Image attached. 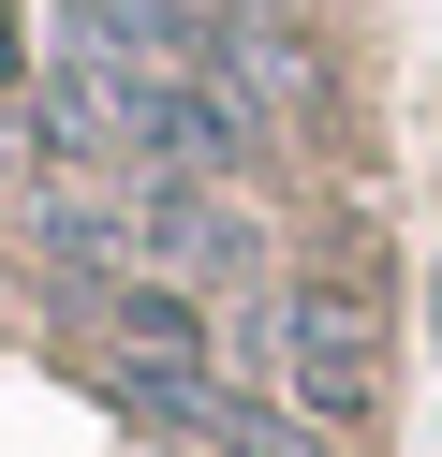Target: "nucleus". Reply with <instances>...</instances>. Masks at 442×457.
<instances>
[{
    "label": "nucleus",
    "instance_id": "obj_5",
    "mask_svg": "<svg viewBox=\"0 0 442 457\" xmlns=\"http://www.w3.org/2000/svg\"><path fill=\"white\" fill-rule=\"evenodd\" d=\"M221 15H295V0H221Z\"/></svg>",
    "mask_w": 442,
    "mask_h": 457
},
{
    "label": "nucleus",
    "instance_id": "obj_1",
    "mask_svg": "<svg viewBox=\"0 0 442 457\" xmlns=\"http://www.w3.org/2000/svg\"><path fill=\"white\" fill-rule=\"evenodd\" d=\"M236 354L310 428H369L383 413V310L354 295V280H265V295L236 310Z\"/></svg>",
    "mask_w": 442,
    "mask_h": 457
},
{
    "label": "nucleus",
    "instance_id": "obj_3",
    "mask_svg": "<svg viewBox=\"0 0 442 457\" xmlns=\"http://www.w3.org/2000/svg\"><path fill=\"white\" fill-rule=\"evenodd\" d=\"M221 74L265 104V119H295V104H324V45L295 30V15H236L221 30Z\"/></svg>",
    "mask_w": 442,
    "mask_h": 457
},
{
    "label": "nucleus",
    "instance_id": "obj_4",
    "mask_svg": "<svg viewBox=\"0 0 442 457\" xmlns=\"http://www.w3.org/2000/svg\"><path fill=\"white\" fill-rule=\"evenodd\" d=\"M15 162H45V148H29V89H15V45H0V178H15Z\"/></svg>",
    "mask_w": 442,
    "mask_h": 457
},
{
    "label": "nucleus",
    "instance_id": "obj_2",
    "mask_svg": "<svg viewBox=\"0 0 442 457\" xmlns=\"http://www.w3.org/2000/svg\"><path fill=\"white\" fill-rule=\"evenodd\" d=\"M133 266L147 280H192V295H265V207L236 178L163 162V178H133Z\"/></svg>",
    "mask_w": 442,
    "mask_h": 457
}]
</instances>
